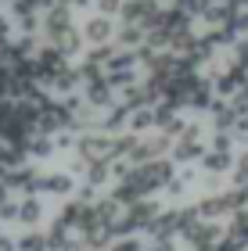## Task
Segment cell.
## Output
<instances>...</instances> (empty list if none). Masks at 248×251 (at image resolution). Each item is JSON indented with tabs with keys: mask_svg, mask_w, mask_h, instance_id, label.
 <instances>
[{
	"mask_svg": "<svg viewBox=\"0 0 248 251\" xmlns=\"http://www.w3.org/2000/svg\"><path fill=\"white\" fill-rule=\"evenodd\" d=\"M209 136L212 133H205V126H198V122H187V129L173 140V162L176 165H194V162H201V158L209 154Z\"/></svg>",
	"mask_w": 248,
	"mask_h": 251,
	"instance_id": "cell-1",
	"label": "cell"
},
{
	"mask_svg": "<svg viewBox=\"0 0 248 251\" xmlns=\"http://www.w3.org/2000/svg\"><path fill=\"white\" fill-rule=\"evenodd\" d=\"M238 165V154H234V133H212L209 136V154L201 158V169L209 176H223L234 173Z\"/></svg>",
	"mask_w": 248,
	"mask_h": 251,
	"instance_id": "cell-2",
	"label": "cell"
},
{
	"mask_svg": "<svg viewBox=\"0 0 248 251\" xmlns=\"http://www.w3.org/2000/svg\"><path fill=\"white\" fill-rule=\"evenodd\" d=\"M159 215H162V204L151 201V198L130 204L126 215H122V223H119V237H126V233H151V226H155Z\"/></svg>",
	"mask_w": 248,
	"mask_h": 251,
	"instance_id": "cell-3",
	"label": "cell"
},
{
	"mask_svg": "<svg viewBox=\"0 0 248 251\" xmlns=\"http://www.w3.org/2000/svg\"><path fill=\"white\" fill-rule=\"evenodd\" d=\"M137 68H140V54L119 47V54L105 65V75L115 90H126V86H137Z\"/></svg>",
	"mask_w": 248,
	"mask_h": 251,
	"instance_id": "cell-4",
	"label": "cell"
},
{
	"mask_svg": "<svg viewBox=\"0 0 248 251\" xmlns=\"http://www.w3.org/2000/svg\"><path fill=\"white\" fill-rule=\"evenodd\" d=\"M72 29H76V22H72V7L65 4V0H58V4H51L47 11H43V29H40L43 43L61 40L65 32H72Z\"/></svg>",
	"mask_w": 248,
	"mask_h": 251,
	"instance_id": "cell-5",
	"label": "cell"
},
{
	"mask_svg": "<svg viewBox=\"0 0 248 251\" xmlns=\"http://www.w3.org/2000/svg\"><path fill=\"white\" fill-rule=\"evenodd\" d=\"M80 187L76 183V176L69 173V169H54V173H40L36 179V194L40 198H72V190Z\"/></svg>",
	"mask_w": 248,
	"mask_h": 251,
	"instance_id": "cell-6",
	"label": "cell"
},
{
	"mask_svg": "<svg viewBox=\"0 0 248 251\" xmlns=\"http://www.w3.org/2000/svg\"><path fill=\"white\" fill-rule=\"evenodd\" d=\"M83 36H86V47H105V43H115V36H119V25H115V18H108V15H90L86 22H83Z\"/></svg>",
	"mask_w": 248,
	"mask_h": 251,
	"instance_id": "cell-7",
	"label": "cell"
},
{
	"mask_svg": "<svg viewBox=\"0 0 248 251\" xmlns=\"http://www.w3.org/2000/svg\"><path fill=\"white\" fill-rule=\"evenodd\" d=\"M43 223V198L40 194H26V198H18V223L22 230H40Z\"/></svg>",
	"mask_w": 248,
	"mask_h": 251,
	"instance_id": "cell-8",
	"label": "cell"
},
{
	"mask_svg": "<svg viewBox=\"0 0 248 251\" xmlns=\"http://www.w3.org/2000/svg\"><path fill=\"white\" fill-rule=\"evenodd\" d=\"M223 233H227V230H223L220 223H209V219H205L194 233L187 237V244H191V251H216L220 241H223Z\"/></svg>",
	"mask_w": 248,
	"mask_h": 251,
	"instance_id": "cell-9",
	"label": "cell"
},
{
	"mask_svg": "<svg viewBox=\"0 0 248 251\" xmlns=\"http://www.w3.org/2000/svg\"><path fill=\"white\" fill-rule=\"evenodd\" d=\"M26 151H29V158H36V162H47V158H54L61 147H58V136H51V133H32L29 144H26Z\"/></svg>",
	"mask_w": 248,
	"mask_h": 251,
	"instance_id": "cell-10",
	"label": "cell"
},
{
	"mask_svg": "<svg viewBox=\"0 0 248 251\" xmlns=\"http://www.w3.org/2000/svg\"><path fill=\"white\" fill-rule=\"evenodd\" d=\"M176 233H180V208H162V215L151 226V237H165V241H173Z\"/></svg>",
	"mask_w": 248,
	"mask_h": 251,
	"instance_id": "cell-11",
	"label": "cell"
},
{
	"mask_svg": "<svg viewBox=\"0 0 248 251\" xmlns=\"http://www.w3.org/2000/svg\"><path fill=\"white\" fill-rule=\"evenodd\" d=\"M108 179H115V169H111V162H86V173H83V183H86V187L101 190Z\"/></svg>",
	"mask_w": 248,
	"mask_h": 251,
	"instance_id": "cell-12",
	"label": "cell"
},
{
	"mask_svg": "<svg viewBox=\"0 0 248 251\" xmlns=\"http://www.w3.org/2000/svg\"><path fill=\"white\" fill-rule=\"evenodd\" d=\"M151 129H155V108L130 111V133H137V136H148Z\"/></svg>",
	"mask_w": 248,
	"mask_h": 251,
	"instance_id": "cell-13",
	"label": "cell"
},
{
	"mask_svg": "<svg viewBox=\"0 0 248 251\" xmlns=\"http://www.w3.org/2000/svg\"><path fill=\"white\" fill-rule=\"evenodd\" d=\"M108 251H148V241H140V233H126V237H115Z\"/></svg>",
	"mask_w": 248,
	"mask_h": 251,
	"instance_id": "cell-14",
	"label": "cell"
},
{
	"mask_svg": "<svg viewBox=\"0 0 248 251\" xmlns=\"http://www.w3.org/2000/svg\"><path fill=\"white\" fill-rule=\"evenodd\" d=\"M230 176H234V187L248 194V151L238 154V165H234V173H230Z\"/></svg>",
	"mask_w": 248,
	"mask_h": 251,
	"instance_id": "cell-15",
	"label": "cell"
},
{
	"mask_svg": "<svg viewBox=\"0 0 248 251\" xmlns=\"http://www.w3.org/2000/svg\"><path fill=\"white\" fill-rule=\"evenodd\" d=\"M122 7H126V0H94V11L97 15H108V18H119Z\"/></svg>",
	"mask_w": 248,
	"mask_h": 251,
	"instance_id": "cell-16",
	"label": "cell"
},
{
	"mask_svg": "<svg viewBox=\"0 0 248 251\" xmlns=\"http://www.w3.org/2000/svg\"><path fill=\"white\" fill-rule=\"evenodd\" d=\"M15 32H18L15 15H11V11H0V40H15Z\"/></svg>",
	"mask_w": 248,
	"mask_h": 251,
	"instance_id": "cell-17",
	"label": "cell"
},
{
	"mask_svg": "<svg viewBox=\"0 0 248 251\" xmlns=\"http://www.w3.org/2000/svg\"><path fill=\"white\" fill-rule=\"evenodd\" d=\"M7 223H18V201L0 204V226H7Z\"/></svg>",
	"mask_w": 248,
	"mask_h": 251,
	"instance_id": "cell-18",
	"label": "cell"
},
{
	"mask_svg": "<svg viewBox=\"0 0 248 251\" xmlns=\"http://www.w3.org/2000/svg\"><path fill=\"white\" fill-rule=\"evenodd\" d=\"M148 251H176V244L165 241V237H151V241H148Z\"/></svg>",
	"mask_w": 248,
	"mask_h": 251,
	"instance_id": "cell-19",
	"label": "cell"
},
{
	"mask_svg": "<svg viewBox=\"0 0 248 251\" xmlns=\"http://www.w3.org/2000/svg\"><path fill=\"white\" fill-rule=\"evenodd\" d=\"M0 251H18V241H15V237H7L4 230H0Z\"/></svg>",
	"mask_w": 248,
	"mask_h": 251,
	"instance_id": "cell-20",
	"label": "cell"
},
{
	"mask_svg": "<svg viewBox=\"0 0 248 251\" xmlns=\"http://www.w3.org/2000/svg\"><path fill=\"white\" fill-rule=\"evenodd\" d=\"M72 11H86V7H94V0H65Z\"/></svg>",
	"mask_w": 248,
	"mask_h": 251,
	"instance_id": "cell-21",
	"label": "cell"
},
{
	"mask_svg": "<svg viewBox=\"0 0 248 251\" xmlns=\"http://www.w3.org/2000/svg\"><path fill=\"white\" fill-rule=\"evenodd\" d=\"M11 194H15V190L7 187V179H0V204H7V201H11Z\"/></svg>",
	"mask_w": 248,
	"mask_h": 251,
	"instance_id": "cell-22",
	"label": "cell"
},
{
	"mask_svg": "<svg viewBox=\"0 0 248 251\" xmlns=\"http://www.w3.org/2000/svg\"><path fill=\"white\" fill-rule=\"evenodd\" d=\"M238 100H245V104H248V86H245V94H241V97H238Z\"/></svg>",
	"mask_w": 248,
	"mask_h": 251,
	"instance_id": "cell-23",
	"label": "cell"
},
{
	"mask_svg": "<svg viewBox=\"0 0 248 251\" xmlns=\"http://www.w3.org/2000/svg\"><path fill=\"white\" fill-rule=\"evenodd\" d=\"M0 4H7V0H0Z\"/></svg>",
	"mask_w": 248,
	"mask_h": 251,
	"instance_id": "cell-24",
	"label": "cell"
},
{
	"mask_svg": "<svg viewBox=\"0 0 248 251\" xmlns=\"http://www.w3.org/2000/svg\"><path fill=\"white\" fill-rule=\"evenodd\" d=\"M159 4H165V0H159Z\"/></svg>",
	"mask_w": 248,
	"mask_h": 251,
	"instance_id": "cell-25",
	"label": "cell"
}]
</instances>
